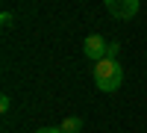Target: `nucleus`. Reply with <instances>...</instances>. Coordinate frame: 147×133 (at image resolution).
I'll return each mask as SVG.
<instances>
[{
	"label": "nucleus",
	"mask_w": 147,
	"mask_h": 133,
	"mask_svg": "<svg viewBox=\"0 0 147 133\" xmlns=\"http://www.w3.org/2000/svg\"><path fill=\"white\" fill-rule=\"evenodd\" d=\"M124 83V68L118 65V59H100L94 62V86L100 92H118Z\"/></svg>",
	"instance_id": "1"
},
{
	"label": "nucleus",
	"mask_w": 147,
	"mask_h": 133,
	"mask_svg": "<svg viewBox=\"0 0 147 133\" xmlns=\"http://www.w3.org/2000/svg\"><path fill=\"white\" fill-rule=\"evenodd\" d=\"M103 6L109 9V15L118 18V21H132L138 15L141 0H103Z\"/></svg>",
	"instance_id": "2"
},
{
	"label": "nucleus",
	"mask_w": 147,
	"mask_h": 133,
	"mask_svg": "<svg viewBox=\"0 0 147 133\" xmlns=\"http://www.w3.org/2000/svg\"><path fill=\"white\" fill-rule=\"evenodd\" d=\"M106 50H109V42L103 39L100 33H91L88 39L82 42V53L88 56V59H94V62H100V59H106Z\"/></svg>",
	"instance_id": "3"
},
{
	"label": "nucleus",
	"mask_w": 147,
	"mask_h": 133,
	"mask_svg": "<svg viewBox=\"0 0 147 133\" xmlns=\"http://www.w3.org/2000/svg\"><path fill=\"white\" fill-rule=\"evenodd\" d=\"M59 127H62V133H80V130H82V118L68 115V118H65V121L59 124Z\"/></svg>",
	"instance_id": "4"
},
{
	"label": "nucleus",
	"mask_w": 147,
	"mask_h": 133,
	"mask_svg": "<svg viewBox=\"0 0 147 133\" xmlns=\"http://www.w3.org/2000/svg\"><path fill=\"white\" fill-rule=\"evenodd\" d=\"M118 50H121V44H118V42H109V50H106V59H115V56H118Z\"/></svg>",
	"instance_id": "5"
},
{
	"label": "nucleus",
	"mask_w": 147,
	"mask_h": 133,
	"mask_svg": "<svg viewBox=\"0 0 147 133\" xmlns=\"http://www.w3.org/2000/svg\"><path fill=\"white\" fill-rule=\"evenodd\" d=\"M9 106H12L9 95H0V113H9Z\"/></svg>",
	"instance_id": "6"
},
{
	"label": "nucleus",
	"mask_w": 147,
	"mask_h": 133,
	"mask_svg": "<svg viewBox=\"0 0 147 133\" xmlns=\"http://www.w3.org/2000/svg\"><path fill=\"white\" fill-rule=\"evenodd\" d=\"M0 24H3V27H12V12H3V15H0Z\"/></svg>",
	"instance_id": "7"
},
{
	"label": "nucleus",
	"mask_w": 147,
	"mask_h": 133,
	"mask_svg": "<svg viewBox=\"0 0 147 133\" xmlns=\"http://www.w3.org/2000/svg\"><path fill=\"white\" fill-rule=\"evenodd\" d=\"M35 133H62V127H38Z\"/></svg>",
	"instance_id": "8"
}]
</instances>
